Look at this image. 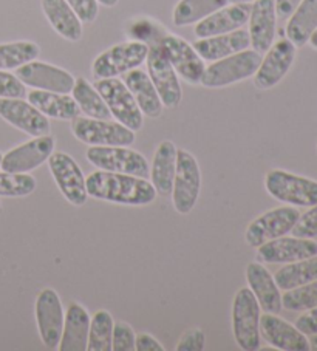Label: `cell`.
Instances as JSON below:
<instances>
[{"instance_id":"cell-1","label":"cell","mask_w":317,"mask_h":351,"mask_svg":"<svg viewBox=\"0 0 317 351\" xmlns=\"http://www.w3.org/2000/svg\"><path fill=\"white\" fill-rule=\"evenodd\" d=\"M85 184L89 197L124 206H148L158 195L150 181L127 173L97 171L85 178Z\"/></svg>"},{"instance_id":"cell-2","label":"cell","mask_w":317,"mask_h":351,"mask_svg":"<svg viewBox=\"0 0 317 351\" xmlns=\"http://www.w3.org/2000/svg\"><path fill=\"white\" fill-rule=\"evenodd\" d=\"M261 62V54L255 50H243L228 58L214 60L206 66L201 86L207 88H223L249 80L255 75Z\"/></svg>"},{"instance_id":"cell-3","label":"cell","mask_w":317,"mask_h":351,"mask_svg":"<svg viewBox=\"0 0 317 351\" xmlns=\"http://www.w3.org/2000/svg\"><path fill=\"white\" fill-rule=\"evenodd\" d=\"M265 187L280 203L296 208H311L317 204V181L282 169H274L266 173Z\"/></svg>"},{"instance_id":"cell-4","label":"cell","mask_w":317,"mask_h":351,"mask_svg":"<svg viewBox=\"0 0 317 351\" xmlns=\"http://www.w3.org/2000/svg\"><path fill=\"white\" fill-rule=\"evenodd\" d=\"M260 305L249 288H240L233 302V332L245 351L260 348Z\"/></svg>"},{"instance_id":"cell-5","label":"cell","mask_w":317,"mask_h":351,"mask_svg":"<svg viewBox=\"0 0 317 351\" xmlns=\"http://www.w3.org/2000/svg\"><path fill=\"white\" fill-rule=\"evenodd\" d=\"M148 53L149 47L143 42H123V44H117L108 48V50L102 51L93 60L91 71H93L96 80L118 77L143 65L145 62V58H148Z\"/></svg>"},{"instance_id":"cell-6","label":"cell","mask_w":317,"mask_h":351,"mask_svg":"<svg viewBox=\"0 0 317 351\" xmlns=\"http://www.w3.org/2000/svg\"><path fill=\"white\" fill-rule=\"evenodd\" d=\"M71 132L76 139L89 146H132L135 132L110 119L78 117L71 119Z\"/></svg>"},{"instance_id":"cell-7","label":"cell","mask_w":317,"mask_h":351,"mask_svg":"<svg viewBox=\"0 0 317 351\" xmlns=\"http://www.w3.org/2000/svg\"><path fill=\"white\" fill-rule=\"evenodd\" d=\"M85 158L99 171L127 173L133 177L148 178L150 167L144 156L124 146H91L85 152Z\"/></svg>"},{"instance_id":"cell-8","label":"cell","mask_w":317,"mask_h":351,"mask_svg":"<svg viewBox=\"0 0 317 351\" xmlns=\"http://www.w3.org/2000/svg\"><path fill=\"white\" fill-rule=\"evenodd\" d=\"M95 88L99 92L102 99L110 110L112 117L126 125L132 132L143 129L144 114L139 110L135 98L127 88L126 84L118 77H107V80H97Z\"/></svg>"},{"instance_id":"cell-9","label":"cell","mask_w":317,"mask_h":351,"mask_svg":"<svg viewBox=\"0 0 317 351\" xmlns=\"http://www.w3.org/2000/svg\"><path fill=\"white\" fill-rule=\"evenodd\" d=\"M201 172L198 161L187 150H176V169L172 186V202L178 214H189L198 202Z\"/></svg>"},{"instance_id":"cell-10","label":"cell","mask_w":317,"mask_h":351,"mask_svg":"<svg viewBox=\"0 0 317 351\" xmlns=\"http://www.w3.org/2000/svg\"><path fill=\"white\" fill-rule=\"evenodd\" d=\"M145 62H148V75L154 82L163 106L166 108L178 107L183 98L178 75L160 44L149 47Z\"/></svg>"},{"instance_id":"cell-11","label":"cell","mask_w":317,"mask_h":351,"mask_svg":"<svg viewBox=\"0 0 317 351\" xmlns=\"http://www.w3.org/2000/svg\"><path fill=\"white\" fill-rule=\"evenodd\" d=\"M34 311L42 343L48 350H58L65 319L59 294L51 288L42 289L36 298Z\"/></svg>"},{"instance_id":"cell-12","label":"cell","mask_w":317,"mask_h":351,"mask_svg":"<svg viewBox=\"0 0 317 351\" xmlns=\"http://www.w3.org/2000/svg\"><path fill=\"white\" fill-rule=\"evenodd\" d=\"M298 210L294 208H276L261 214L249 223L245 232V241L251 247H259L266 241L283 237L298 220Z\"/></svg>"},{"instance_id":"cell-13","label":"cell","mask_w":317,"mask_h":351,"mask_svg":"<svg viewBox=\"0 0 317 351\" xmlns=\"http://www.w3.org/2000/svg\"><path fill=\"white\" fill-rule=\"evenodd\" d=\"M48 167L62 195L75 206H84L89 199L85 177L78 162L69 154L53 152L48 158Z\"/></svg>"},{"instance_id":"cell-14","label":"cell","mask_w":317,"mask_h":351,"mask_svg":"<svg viewBox=\"0 0 317 351\" xmlns=\"http://www.w3.org/2000/svg\"><path fill=\"white\" fill-rule=\"evenodd\" d=\"M297 47L285 38L272 44L270 50L261 58L257 71L254 75V86L259 90H270L288 75L296 59Z\"/></svg>"},{"instance_id":"cell-15","label":"cell","mask_w":317,"mask_h":351,"mask_svg":"<svg viewBox=\"0 0 317 351\" xmlns=\"http://www.w3.org/2000/svg\"><path fill=\"white\" fill-rule=\"evenodd\" d=\"M16 76L22 81L23 86L64 95L71 93L76 81L67 70L47 62H39V60H32L16 69Z\"/></svg>"},{"instance_id":"cell-16","label":"cell","mask_w":317,"mask_h":351,"mask_svg":"<svg viewBox=\"0 0 317 351\" xmlns=\"http://www.w3.org/2000/svg\"><path fill=\"white\" fill-rule=\"evenodd\" d=\"M54 146H56V141L50 133L36 136L32 141L23 143L5 154L0 167L5 172L28 173L48 161L54 152Z\"/></svg>"},{"instance_id":"cell-17","label":"cell","mask_w":317,"mask_h":351,"mask_svg":"<svg viewBox=\"0 0 317 351\" xmlns=\"http://www.w3.org/2000/svg\"><path fill=\"white\" fill-rule=\"evenodd\" d=\"M164 53L172 64L176 75H180L183 80L191 86L201 82V77L206 70L204 60L200 58V54L195 51V48L186 42L185 39L174 34H164L160 40Z\"/></svg>"},{"instance_id":"cell-18","label":"cell","mask_w":317,"mask_h":351,"mask_svg":"<svg viewBox=\"0 0 317 351\" xmlns=\"http://www.w3.org/2000/svg\"><path fill=\"white\" fill-rule=\"evenodd\" d=\"M0 118L33 138L48 135L51 129L45 114L23 98H0Z\"/></svg>"},{"instance_id":"cell-19","label":"cell","mask_w":317,"mask_h":351,"mask_svg":"<svg viewBox=\"0 0 317 351\" xmlns=\"http://www.w3.org/2000/svg\"><path fill=\"white\" fill-rule=\"evenodd\" d=\"M317 256V243L313 239L279 237L257 247V258L263 263H292Z\"/></svg>"},{"instance_id":"cell-20","label":"cell","mask_w":317,"mask_h":351,"mask_svg":"<svg viewBox=\"0 0 317 351\" xmlns=\"http://www.w3.org/2000/svg\"><path fill=\"white\" fill-rule=\"evenodd\" d=\"M249 40L253 50L260 54L270 50L276 39L277 13L274 0H255L249 13Z\"/></svg>"},{"instance_id":"cell-21","label":"cell","mask_w":317,"mask_h":351,"mask_svg":"<svg viewBox=\"0 0 317 351\" xmlns=\"http://www.w3.org/2000/svg\"><path fill=\"white\" fill-rule=\"evenodd\" d=\"M260 336L276 350L282 351H308L309 343L307 335L297 330L277 314L265 313L260 316Z\"/></svg>"},{"instance_id":"cell-22","label":"cell","mask_w":317,"mask_h":351,"mask_svg":"<svg viewBox=\"0 0 317 351\" xmlns=\"http://www.w3.org/2000/svg\"><path fill=\"white\" fill-rule=\"evenodd\" d=\"M249 13H251V7L248 3H229L211 16L204 17L203 21L195 23V36L203 39L233 33L246 25Z\"/></svg>"},{"instance_id":"cell-23","label":"cell","mask_w":317,"mask_h":351,"mask_svg":"<svg viewBox=\"0 0 317 351\" xmlns=\"http://www.w3.org/2000/svg\"><path fill=\"white\" fill-rule=\"evenodd\" d=\"M246 282L257 299L263 313L279 314L282 311V294L274 276L260 262H251L246 266Z\"/></svg>"},{"instance_id":"cell-24","label":"cell","mask_w":317,"mask_h":351,"mask_svg":"<svg viewBox=\"0 0 317 351\" xmlns=\"http://www.w3.org/2000/svg\"><path fill=\"white\" fill-rule=\"evenodd\" d=\"M192 47L200 54L201 59L214 62V60L228 58L231 54L248 50L251 47V40H249V33L246 29L240 28L233 33L198 39L195 40Z\"/></svg>"},{"instance_id":"cell-25","label":"cell","mask_w":317,"mask_h":351,"mask_svg":"<svg viewBox=\"0 0 317 351\" xmlns=\"http://www.w3.org/2000/svg\"><path fill=\"white\" fill-rule=\"evenodd\" d=\"M90 314L82 305L73 302L65 313L64 330L60 336V351H85L89 342Z\"/></svg>"},{"instance_id":"cell-26","label":"cell","mask_w":317,"mask_h":351,"mask_svg":"<svg viewBox=\"0 0 317 351\" xmlns=\"http://www.w3.org/2000/svg\"><path fill=\"white\" fill-rule=\"evenodd\" d=\"M124 84L135 98L139 110L149 118H160L163 113V102L158 96L154 82L145 71L135 69L124 75Z\"/></svg>"},{"instance_id":"cell-27","label":"cell","mask_w":317,"mask_h":351,"mask_svg":"<svg viewBox=\"0 0 317 351\" xmlns=\"http://www.w3.org/2000/svg\"><path fill=\"white\" fill-rule=\"evenodd\" d=\"M176 146L172 141H163L155 150L150 167V183L158 195L169 197L172 193L176 169Z\"/></svg>"},{"instance_id":"cell-28","label":"cell","mask_w":317,"mask_h":351,"mask_svg":"<svg viewBox=\"0 0 317 351\" xmlns=\"http://www.w3.org/2000/svg\"><path fill=\"white\" fill-rule=\"evenodd\" d=\"M47 21L60 38L78 42L82 38V22L65 0H42Z\"/></svg>"},{"instance_id":"cell-29","label":"cell","mask_w":317,"mask_h":351,"mask_svg":"<svg viewBox=\"0 0 317 351\" xmlns=\"http://www.w3.org/2000/svg\"><path fill=\"white\" fill-rule=\"evenodd\" d=\"M28 102L38 108L40 113H44L47 118L71 121L79 117V107L73 96L64 93L44 92V90H33L28 93Z\"/></svg>"},{"instance_id":"cell-30","label":"cell","mask_w":317,"mask_h":351,"mask_svg":"<svg viewBox=\"0 0 317 351\" xmlns=\"http://www.w3.org/2000/svg\"><path fill=\"white\" fill-rule=\"evenodd\" d=\"M288 19L286 38L296 47H303L317 29V0H302Z\"/></svg>"},{"instance_id":"cell-31","label":"cell","mask_w":317,"mask_h":351,"mask_svg":"<svg viewBox=\"0 0 317 351\" xmlns=\"http://www.w3.org/2000/svg\"><path fill=\"white\" fill-rule=\"evenodd\" d=\"M229 3L231 0H180L174 8L172 22L175 27L193 25Z\"/></svg>"},{"instance_id":"cell-32","label":"cell","mask_w":317,"mask_h":351,"mask_svg":"<svg viewBox=\"0 0 317 351\" xmlns=\"http://www.w3.org/2000/svg\"><path fill=\"white\" fill-rule=\"evenodd\" d=\"M274 280L282 291L317 280V256L286 263L274 274Z\"/></svg>"},{"instance_id":"cell-33","label":"cell","mask_w":317,"mask_h":351,"mask_svg":"<svg viewBox=\"0 0 317 351\" xmlns=\"http://www.w3.org/2000/svg\"><path fill=\"white\" fill-rule=\"evenodd\" d=\"M73 99L76 101L79 107L85 117L95 118V119H110L112 113L108 110L106 101L102 99L99 92L95 88V86L84 80V77H78L75 81V86L71 90Z\"/></svg>"},{"instance_id":"cell-34","label":"cell","mask_w":317,"mask_h":351,"mask_svg":"<svg viewBox=\"0 0 317 351\" xmlns=\"http://www.w3.org/2000/svg\"><path fill=\"white\" fill-rule=\"evenodd\" d=\"M40 54L38 44L30 40L0 44V70H14L36 60Z\"/></svg>"},{"instance_id":"cell-35","label":"cell","mask_w":317,"mask_h":351,"mask_svg":"<svg viewBox=\"0 0 317 351\" xmlns=\"http://www.w3.org/2000/svg\"><path fill=\"white\" fill-rule=\"evenodd\" d=\"M113 317L112 314L101 310L90 319L89 330V351H112V335H113Z\"/></svg>"},{"instance_id":"cell-36","label":"cell","mask_w":317,"mask_h":351,"mask_svg":"<svg viewBox=\"0 0 317 351\" xmlns=\"http://www.w3.org/2000/svg\"><path fill=\"white\" fill-rule=\"evenodd\" d=\"M282 306L288 311H307L317 306V280L285 291Z\"/></svg>"},{"instance_id":"cell-37","label":"cell","mask_w":317,"mask_h":351,"mask_svg":"<svg viewBox=\"0 0 317 351\" xmlns=\"http://www.w3.org/2000/svg\"><path fill=\"white\" fill-rule=\"evenodd\" d=\"M36 186V178L30 173L0 172V197H28Z\"/></svg>"},{"instance_id":"cell-38","label":"cell","mask_w":317,"mask_h":351,"mask_svg":"<svg viewBox=\"0 0 317 351\" xmlns=\"http://www.w3.org/2000/svg\"><path fill=\"white\" fill-rule=\"evenodd\" d=\"M135 331L126 322H117L113 325L112 350L113 351H133L135 350Z\"/></svg>"},{"instance_id":"cell-39","label":"cell","mask_w":317,"mask_h":351,"mask_svg":"<svg viewBox=\"0 0 317 351\" xmlns=\"http://www.w3.org/2000/svg\"><path fill=\"white\" fill-rule=\"evenodd\" d=\"M294 237L314 239L317 237V204L311 206L307 213L298 217L294 228L291 229Z\"/></svg>"},{"instance_id":"cell-40","label":"cell","mask_w":317,"mask_h":351,"mask_svg":"<svg viewBox=\"0 0 317 351\" xmlns=\"http://www.w3.org/2000/svg\"><path fill=\"white\" fill-rule=\"evenodd\" d=\"M163 36L164 34H160V27H156L150 21H138L132 27V38L138 42H143L148 47L160 44Z\"/></svg>"},{"instance_id":"cell-41","label":"cell","mask_w":317,"mask_h":351,"mask_svg":"<svg viewBox=\"0 0 317 351\" xmlns=\"http://www.w3.org/2000/svg\"><path fill=\"white\" fill-rule=\"evenodd\" d=\"M27 88L16 75L0 70V98H25Z\"/></svg>"},{"instance_id":"cell-42","label":"cell","mask_w":317,"mask_h":351,"mask_svg":"<svg viewBox=\"0 0 317 351\" xmlns=\"http://www.w3.org/2000/svg\"><path fill=\"white\" fill-rule=\"evenodd\" d=\"M75 11L82 23H93L99 13V3L96 0H65Z\"/></svg>"},{"instance_id":"cell-43","label":"cell","mask_w":317,"mask_h":351,"mask_svg":"<svg viewBox=\"0 0 317 351\" xmlns=\"http://www.w3.org/2000/svg\"><path fill=\"white\" fill-rule=\"evenodd\" d=\"M206 348V336L200 328L187 330L176 343V351H203Z\"/></svg>"},{"instance_id":"cell-44","label":"cell","mask_w":317,"mask_h":351,"mask_svg":"<svg viewBox=\"0 0 317 351\" xmlns=\"http://www.w3.org/2000/svg\"><path fill=\"white\" fill-rule=\"evenodd\" d=\"M296 326L298 331H302L303 335H316L317 332V306L311 308V310L305 311L302 316H298L296 320Z\"/></svg>"},{"instance_id":"cell-45","label":"cell","mask_w":317,"mask_h":351,"mask_svg":"<svg viewBox=\"0 0 317 351\" xmlns=\"http://www.w3.org/2000/svg\"><path fill=\"white\" fill-rule=\"evenodd\" d=\"M135 350L137 351H164V347L154 336L148 335V332H141V335H138L135 339Z\"/></svg>"},{"instance_id":"cell-46","label":"cell","mask_w":317,"mask_h":351,"mask_svg":"<svg viewBox=\"0 0 317 351\" xmlns=\"http://www.w3.org/2000/svg\"><path fill=\"white\" fill-rule=\"evenodd\" d=\"M274 2H276L277 17H280V19H288L302 0H274Z\"/></svg>"},{"instance_id":"cell-47","label":"cell","mask_w":317,"mask_h":351,"mask_svg":"<svg viewBox=\"0 0 317 351\" xmlns=\"http://www.w3.org/2000/svg\"><path fill=\"white\" fill-rule=\"evenodd\" d=\"M308 343H309V350L317 351V332H316V335H309Z\"/></svg>"},{"instance_id":"cell-48","label":"cell","mask_w":317,"mask_h":351,"mask_svg":"<svg viewBox=\"0 0 317 351\" xmlns=\"http://www.w3.org/2000/svg\"><path fill=\"white\" fill-rule=\"evenodd\" d=\"M96 2H97V3H101V5H104V7L112 8V7H115V5H118L119 0H96Z\"/></svg>"},{"instance_id":"cell-49","label":"cell","mask_w":317,"mask_h":351,"mask_svg":"<svg viewBox=\"0 0 317 351\" xmlns=\"http://www.w3.org/2000/svg\"><path fill=\"white\" fill-rule=\"evenodd\" d=\"M308 42L311 44V47H314L316 50H317V29H316V32H314L313 34H311V38H309Z\"/></svg>"},{"instance_id":"cell-50","label":"cell","mask_w":317,"mask_h":351,"mask_svg":"<svg viewBox=\"0 0 317 351\" xmlns=\"http://www.w3.org/2000/svg\"><path fill=\"white\" fill-rule=\"evenodd\" d=\"M231 2H234V3H254L255 0H231Z\"/></svg>"},{"instance_id":"cell-51","label":"cell","mask_w":317,"mask_h":351,"mask_svg":"<svg viewBox=\"0 0 317 351\" xmlns=\"http://www.w3.org/2000/svg\"><path fill=\"white\" fill-rule=\"evenodd\" d=\"M2 158H3V155H2V154H0V165H2Z\"/></svg>"},{"instance_id":"cell-52","label":"cell","mask_w":317,"mask_h":351,"mask_svg":"<svg viewBox=\"0 0 317 351\" xmlns=\"http://www.w3.org/2000/svg\"><path fill=\"white\" fill-rule=\"evenodd\" d=\"M0 209H2V203H0Z\"/></svg>"}]
</instances>
